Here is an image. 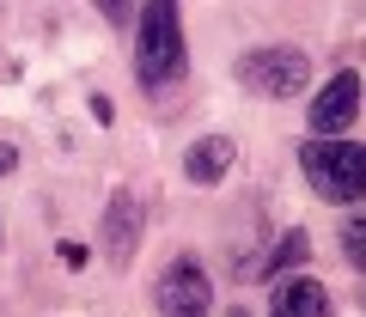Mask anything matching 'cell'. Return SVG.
Instances as JSON below:
<instances>
[{"instance_id": "cell-1", "label": "cell", "mask_w": 366, "mask_h": 317, "mask_svg": "<svg viewBox=\"0 0 366 317\" xmlns=\"http://www.w3.org/2000/svg\"><path fill=\"white\" fill-rule=\"evenodd\" d=\"M189 49H183V6L177 0H141L134 6V79L147 92L177 86Z\"/></svg>"}, {"instance_id": "cell-2", "label": "cell", "mask_w": 366, "mask_h": 317, "mask_svg": "<svg viewBox=\"0 0 366 317\" xmlns=\"http://www.w3.org/2000/svg\"><path fill=\"white\" fill-rule=\"evenodd\" d=\"M300 171L324 201H366V146L360 141L312 134L300 146Z\"/></svg>"}, {"instance_id": "cell-3", "label": "cell", "mask_w": 366, "mask_h": 317, "mask_svg": "<svg viewBox=\"0 0 366 317\" xmlns=\"http://www.w3.org/2000/svg\"><path fill=\"white\" fill-rule=\"evenodd\" d=\"M238 86L257 92V98H300L312 86V55L293 49V43L250 49V55H238Z\"/></svg>"}, {"instance_id": "cell-4", "label": "cell", "mask_w": 366, "mask_h": 317, "mask_svg": "<svg viewBox=\"0 0 366 317\" xmlns=\"http://www.w3.org/2000/svg\"><path fill=\"white\" fill-rule=\"evenodd\" d=\"M153 305L159 317H214V281L196 256H177V263L159 275L153 287Z\"/></svg>"}, {"instance_id": "cell-5", "label": "cell", "mask_w": 366, "mask_h": 317, "mask_svg": "<svg viewBox=\"0 0 366 317\" xmlns=\"http://www.w3.org/2000/svg\"><path fill=\"white\" fill-rule=\"evenodd\" d=\"M366 104V86L354 67H342V74H330L324 86H317V104H305V122H312V134H348L354 116H360Z\"/></svg>"}, {"instance_id": "cell-6", "label": "cell", "mask_w": 366, "mask_h": 317, "mask_svg": "<svg viewBox=\"0 0 366 317\" xmlns=\"http://www.w3.org/2000/svg\"><path fill=\"white\" fill-rule=\"evenodd\" d=\"M269 317H330V287L317 275L269 281Z\"/></svg>"}, {"instance_id": "cell-7", "label": "cell", "mask_w": 366, "mask_h": 317, "mask_svg": "<svg viewBox=\"0 0 366 317\" xmlns=\"http://www.w3.org/2000/svg\"><path fill=\"white\" fill-rule=\"evenodd\" d=\"M134 251H141V201L129 189H117L104 208V256L122 268V263H134Z\"/></svg>"}, {"instance_id": "cell-8", "label": "cell", "mask_w": 366, "mask_h": 317, "mask_svg": "<svg viewBox=\"0 0 366 317\" xmlns=\"http://www.w3.org/2000/svg\"><path fill=\"white\" fill-rule=\"evenodd\" d=\"M232 158H238V141H232V134H202V141L183 153V177H189L196 189H214L226 171H232Z\"/></svg>"}, {"instance_id": "cell-9", "label": "cell", "mask_w": 366, "mask_h": 317, "mask_svg": "<svg viewBox=\"0 0 366 317\" xmlns=\"http://www.w3.org/2000/svg\"><path fill=\"white\" fill-rule=\"evenodd\" d=\"M305 256H312V232H305V226H287V232L274 238V251L262 256V275H269V281H281L287 268H300Z\"/></svg>"}, {"instance_id": "cell-10", "label": "cell", "mask_w": 366, "mask_h": 317, "mask_svg": "<svg viewBox=\"0 0 366 317\" xmlns=\"http://www.w3.org/2000/svg\"><path fill=\"white\" fill-rule=\"evenodd\" d=\"M336 244H342V256H348L354 275H366V208H348V213H342Z\"/></svg>"}, {"instance_id": "cell-11", "label": "cell", "mask_w": 366, "mask_h": 317, "mask_svg": "<svg viewBox=\"0 0 366 317\" xmlns=\"http://www.w3.org/2000/svg\"><path fill=\"white\" fill-rule=\"evenodd\" d=\"M55 256H61V268H86V244H74V238H61V244H55Z\"/></svg>"}, {"instance_id": "cell-12", "label": "cell", "mask_w": 366, "mask_h": 317, "mask_svg": "<svg viewBox=\"0 0 366 317\" xmlns=\"http://www.w3.org/2000/svg\"><path fill=\"white\" fill-rule=\"evenodd\" d=\"M98 13H104V19H110V25H122V19H129V13H134V0H98Z\"/></svg>"}, {"instance_id": "cell-13", "label": "cell", "mask_w": 366, "mask_h": 317, "mask_svg": "<svg viewBox=\"0 0 366 317\" xmlns=\"http://www.w3.org/2000/svg\"><path fill=\"white\" fill-rule=\"evenodd\" d=\"M86 104H92V116H98V122H117V110H110V98H104V92H92Z\"/></svg>"}, {"instance_id": "cell-14", "label": "cell", "mask_w": 366, "mask_h": 317, "mask_svg": "<svg viewBox=\"0 0 366 317\" xmlns=\"http://www.w3.org/2000/svg\"><path fill=\"white\" fill-rule=\"evenodd\" d=\"M13 171H19V153H13L6 141H0V177H13Z\"/></svg>"}, {"instance_id": "cell-15", "label": "cell", "mask_w": 366, "mask_h": 317, "mask_svg": "<svg viewBox=\"0 0 366 317\" xmlns=\"http://www.w3.org/2000/svg\"><path fill=\"white\" fill-rule=\"evenodd\" d=\"M226 317H250V311H244V305H232V311H226Z\"/></svg>"}, {"instance_id": "cell-16", "label": "cell", "mask_w": 366, "mask_h": 317, "mask_svg": "<svg viewBox=\"0 0 366 317\" xmlns=\"http://www.w3.org/2000/svg\"><path fill=\"white\" fill-rule=\"evenodd\" d=\"M360 311H366V287H360Z\"/></svg>"}, {"instance_id": "cell-17", "label": "cell", "mask_w": 366, "mask_h": 317, "mask_svg": "<svg viewBox=\"0 0 366 317\" xmlns=\"http://www.w3.org/2000/svg\"><path fill=\"white\" fill-rule=\"evenodd\" d=\"M0 238H6V232H0Z\"/></svg>"}]
</instances>
